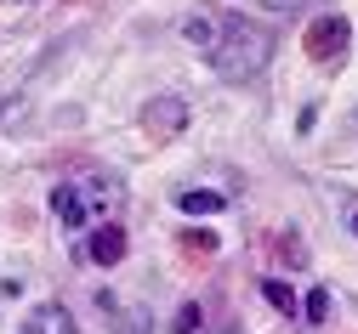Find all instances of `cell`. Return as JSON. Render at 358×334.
Wrapping results in <instances>:
<instances>
[{
    "instance_id": "obj_1",
    "label": "cell",
    "mask_w": 358,
    "mask_h": 334,
    "mask_svg": "<svg viewBox=\"0 0 358 334\" xmlns=\"http://www.w3.org/2000/svg\"><path fill=\"white\" fill-rule=\"evenodd\" d=\"M210 63L228 79H250V74H262L267 63H273V34L245 23V17H234V23H222V40H216Z\"/></svg>"
},
{
    "instance_id": "obj_9",
    "label": "cell",
    "mask_w": 358,
    "mask_h": 334,
    "mask_svg": "<svg viewBox=\"0 0 358 334\" xmlns=\"http://www.w3.org/2000/svg\"><path fill=\"white\" fill-rule=\"evenodd\" d=\"M182 250H188V255H199V261H205V255H216V232H205V227L182 232Z\"/></svg>"
},
{
    "instance_id": "obj_3",
    "label": "cell",
    "mask_w": 358,
    "mask_h": 334,
    "mask_svg": "<svg viewBox=\"0 0 358 334\" xmlns=\"http://www.w3.org/2000/svg\"><path fill=\"white\" fill-rule=\"evenodd\" d=\"M143 130H148L154 142H171L176 130H188V103H182V97H154V103L143 108Z\"/></svg>"
},
{
    "instance_id": "obj_11",
    "label": "cell",
    "mask_w": 358,
    "mask_h": 334,
    "mask_svg": "<svg viewBox=\"0 0 358 334\" xmlns=\"http://www.w3.org/2000/svg\"><path fill=\"white\" fill-rule=\"evenodd\" d=\"M194 328H199V306L188 301L182 312H176V334H194Z\"/></svg>"
},
{
    "instance_id": "obj_15",
    "label": "cell",
    "mask_w": 358,
    "mask_h": 334,
    "mask_svg": "<svg viewBox=\"0 0 358 334\" xmlns=\"http://www.w3.org/2000/svg\"><path fill=\"white\" fill-rule=\"evenodd\" d=\"M352 232H358V215H352Z\"/></svg>"
},
{
    "instance_id": "obj_4",
    "label": "cell",
    "mask_w": 358,
    "mask_h": 334,
    "mask_svg": "<svg viewBox=\"0 0 358 334\" xmlns=\"http://www.w3.org/2000/svg\"><path fill=\"white\" fill-rule=\"evenodd\" d=\"M52 215H57V221L74 232V227H85V215H92V210H85L80 187H69V181H63V187H52Z\"/></svg>"
},
{
    "instance_id": "obj_5",
    "label": "cell",
    "mask_w": 358,
    "mask_h": 334,
    "mask_svg": "<svg viewBox=\"0 0 358 334\" xmlns=\"http://www.w3.org/2000/svg\"><path fill=\"white\" fill-rule=\"evenodd\" d=\"M92 261L97 266H120L125 261V227H97V238H92Z\"/></svg>"
},
{
    "instance_id": "obj_10",
    "label": "cell",
    "mask_w": 358,
    "mask_h": 334,
    "mask_svg": "<svg viewBox=\"0 0 358 334\" xmlns=\"http://www.w3.org/2000/svg\"><path fill=\"white\" fill-rule=\"evenodd\" d=\"M301 312H307L313 323H324V317H330V295H324V289H307V301H301Z\"/></svg>"
},
{
    "instance_id": "obj_8",
    "label": "cell",
    "mask_w": 358,
    "mask_h": 334,
    "mask_svg": "<svg viewBox=\"0 0 358 334\" xmlns=\"http://www.w3.org/2000/svg\"><path fill=\"white\" fill-rule=\"evenodd\" d=\"M176 204H182L188 215H216V210L228 204V199H222L216 187H194V193H182V199H176Z\"/></svg>"
},
{
    "instance_id": "obj_13",
    "label": "cell",
    "mask_w": 358,
    "mask_h": 334,
    "mask_svg": "<svg viewBox=\"0 0 358 334\" xmlns=\"http://www.w3.org/2000/svg\"><path fill=\"white\" fill-rule=\"evenodd\" d=\"M262 6H267V12H301L307 0H262Z\"/></svg>"
},
{
    "instance_id": "obj_12",
    "label": "cell",
    "mask_w": 358,
    "mask_h": 334,
    "mask_svg": "<svg viewBox=\"0 0 358 334\" xmlns=\"http://www.w3.org/2000/svg\"><path fill=\"white\" fill-rule=\"evenodd\" d=\"M285 261H290V266H307V250H301L296 232H285Z\"/></svg>"
},
{
    "instance_id": "obj_14",
    "label": "cell",
    "mask_w": 358,
    "mask_h": 334,
    "mask_svg": "<svg viewBox=\"0 0 358 334\" xmlns=\"http://www.w3.org/2000/svg\"><path fill=\"white\" fill-rule=\"evenodd\" d=\"M216 334H239V328H216Z\"/></svg>"
},
{
    "instance_id": "obj_2",
    "label": "cell",
    "mask_w": 358,
    "mask_h": 334,
    "mask_svg": "<svg viewBox=\"0 0 358 334\" xmlns=\"http://www.w3.org/2000/svg\"><path fill=\"white\" fill-rule=\"evenodd\" d=\"M301 45H307V57H313V63H341V57H347V45H352V29H347V17L324 12V17H313V23H307Z\"/></svg>"
},
{
    "instance_id": "obj_6",
    "label": "cell",
    "mask_w": 358,
    "mask_h": 334,
    "mask_svg": "<svg viewBox=\"0 0 358 334\" xmlns=\"http://www.w3.org/2000/svg\"><path fill=\"white\" fill-rule=\"evenodd\" d=\"M182 40H188V45H205V52H216L222 23H216L210 12H194V17H182Z\"/></svg>"
},
{
    "instance_id": "obj_7",
    "label": "cell",
    "mask_w": 358,
    "mask_h": 334,
    "mask_svg": "<svg viewBox=\"0 0 358 334\" xmlns=\"http://www.w3.org/2000/svg\"><path fill=\"white\" fill-rule=\"evenodd\" d=\"M262 301L273 306L279 317H296V312H301V301H296V289H290L285 278H267V283H262Z\"/></svg>"
}]
</instances>
